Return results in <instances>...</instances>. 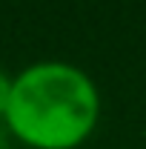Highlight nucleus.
I'll return each mask as SVG.
<instances>
[{"mask_svg":"<svg viewBox=\"0 0 146 149\" xmlns=\"http://www.w3.org/2000/svg\"><path fill=\"white\" fill-rule=\"evenodd\" d=\"M9 92H12V74L0 66V120L6 115V103H9Z\"/></svg>","mask_w":146,"mask_h":149,"instance_id":"2","label":"nucleus"},{"mask_svg":"<svg viewBox=\"0 0 146 149\" xmlns=\"http://www.w3.org/2000/svg\"><path fill=\"white\" fill-rule=\"evenodd\" d=\"M100 89L86 69L37 60L12 74L3 123L26 149H77L100 123Z\"/></svg>","mask_w":146,"mask_h":149,"instance_id":"1","label":"nucleus"}]
</instances>
